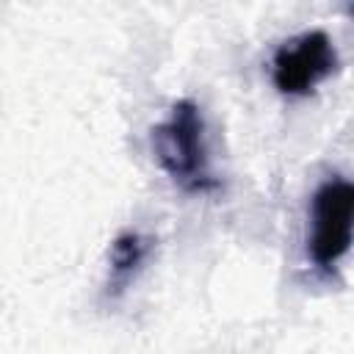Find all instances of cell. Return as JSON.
<instances>
[{"label":"cell","instance_id":"cell-1","mask_svg":"<svg viewBox=\"0 0 354 354\" xmlns=\"http://www.w3.org/2000/svg\"><path fill=\"white\" fill-rule=\"evenodd\" d=\"M152 149L160 169L183 191L205 194L218 185L210 174L205 116L194 100H177L166 119L152 127Z\"/></svg>","mask_w":354,"mask_h":354},{"label":"cell","instance_id":"cell-2","mask_svg":"<svg viewBox=\"0 0 354 354\" xmlns=\"http://www.w3.org/2000/svg\"><path fill=\"white\" fill-rule=\"evenodd\" d=\"M354 224V185L335 174L326 177L310 199L307 257L315 268L332 271L351 249Z\"/></svg>","mask_w":354,"mask_h":354},{"label":"cell","instance_id":"cell-3","mask_svg":"<svg viewBox=\"0 0 354 354\" xmlns=\"http://www.w3.org/2000/svg\"><path fill=\"white\" fill-rule=\"evenodd\" d=\"M337 66H340V55L332 36L321 28H313L285 39L274 50L271 80L279 94L304 97L315 91L329 75H335Z\"/></svg>","mask_w":354,"mask_h":354},{"label":"cell","instance_id":"cell-4","mask_svg":"<svg viewBox=\"0 0 354 354\" xmlns=\"http://www.w3.org/2000/svg\"><path fill=\"white\" fill-rule=\"evenodd\" d=\"M149 254V238H144L136 230H124L111 241L108 249V266H111V285L122 290L144 266Z\"/></svg>","mask_w":354,"mask_h":354}]
</instances>
